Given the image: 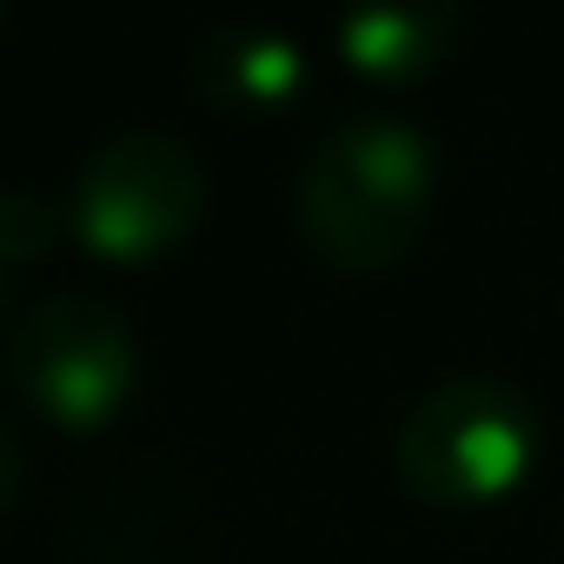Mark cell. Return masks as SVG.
<instances>
[{"label": "cell", "instance_id": "cell-1", "mask_svg": "<svg viewBox=\"0 0 564 564\" xmlns=\"http://www.w3.org/2000/svg\"><path fill=\"white\" fill-rule=\"evenodd\" d=\"M438 153L419 127L359 113L339 120L293 180L300 239L339 272H392L432 226Z\"/></svg>", "mask_w": 564, "mask_h": 564}, {"label": "cell", "instance_id": "cell-2", "mask_svg": "<svg viewBox=\"0 0 564 564\" xmlns=\"http://www.w3.org/2000/svg\"><path fill=\"white\" fill-rule=\"evenodd\" d=\"M399 478L425 505H485L505 498L524 465L538 458V405L491 372H458L438 379L412 412L399 419Z\"/></svg>", "mask_w": 564, "mask_h": 564}, {"label": "cell", "instance_id": "cell-3", "mask_svg": "<svg viewBox=\"0 0 564 564\" xmlns=\"http://www.w3.org/2000/svg\"><path fill=\"white\" fill-rule=\"evenodd\" d=\"M206 213V166L173 133H113L100 140L67 193V219L87 252L113 265H147L173 252Z\"/></svg>", "mask_w": 564, "mask_h": 564}, {"label": "cell", "instance_id": "cell-4", "mask_svg": "<svg viewBox=\"0 0 564 564\" xmlns=\"http://www.w3.org/2000/svg\"><path fill=\"white\" fill-rule=\"evenodd\" d=\"M8 372L47 425L100 432L133 392V333L107 300L54 293L14 319Z\"/></svg>", "mask_w": 564, "mask_h": 564}, {"label": "cell", "instance_id": "cell-5", "mask_svg": "<svg viewBox=\"0 0 564 564\" xmlns=\"http://www.w3.org/2000/svg\"><path fill=\"white\" fill-rule=\"evenodd\" d=\"M186 87L219 113H279L306 87V61L286 34L252 28V21H226V28L193 41Z\"/></svg>", "mask_w": 564, "mask_h": 564}, {"label": "cell", "instance_id": "cell-6", "mask_svg": "<svg viewBox=\"0 0 564 564\" xmlns=\"http://www.w3.org/2000/svg\"><path fill=\"white\" fill-rule=\"evenodd\" d=\"M458 41V14L438 0H392V8H359L339 21V54L366 80H419L432 74Z\"/></svg>", "mask_w": 564, "mask_h": 564}, {"label": "cell", "instance_id": "cell-7", "mask_svg": "<svg viewBox=\"0 0 564 564\" xmlns=\"http://www.w3.org/2000/svg\"><path fill=\"white\" fill-rule=\"evenodd\" d=\"M47 239H54V206L41 193H14L8 206H0V259L28 265Z\"/></svg>", "mask_w": 564, "mask_h": 564}]
</instances>
